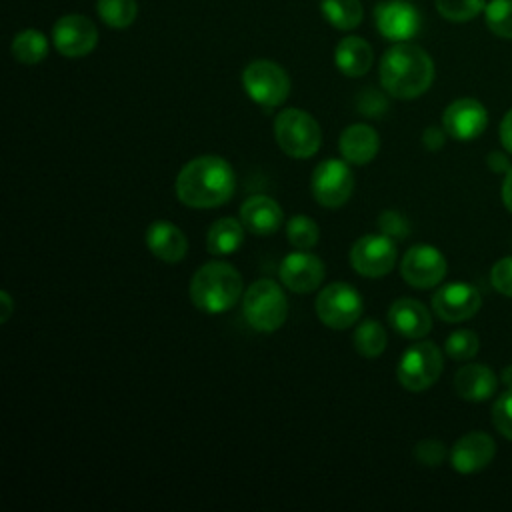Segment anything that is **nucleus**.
I'll use <instances>...</instances> for the list:
<instances>
[{"instance_id":"obj_1","label":"nucleus","mask_w":512,"mask_h":512,"mask_svg":"<svg viewBox=\"0 0 512 512\" xmlns=\"http://www.w3.org/2000/svg\"><path fill=\"white\" fill-rule=\"evenodd\" d=\"M236 176L232 166L214 154L192 158L176 176V196L188 208H216L232 198Z\"/></svg>"},{"instance_id":"obj_2","label":"nucleus","mask_w":512,"mask_h":512,"mask_svg":"<svg viewBox=\"0 0 512 512\" xmlns=\"http://www.w3.org/2000/svg\"><path fill=\"white\" fill-rule=\"evenodd\" d=\"M378 76L384 92L392 98L412 100L432 86L434 62L418 44L396 42L380 58Z\"/></svg>"},{"instance_id":"obj_3","label":"nucleus","mask_w":512,"mask_h":512,"mask_svg":"<svg viewBox=\"0 0 512 512\" xmlns=\"http://www.w3.org/2000/svg\"><path fill=\"white\" fill-rule=\"evenodd\" d=\"M244 284L240 272L224 260L202 264L190 280L192 304L208 314H222L234 308L242 296Z\"/></svg>"},{"instance_id":"obj_4","label":"nucleus","mask_w":512,"mask_h":512,"mask_svg":"<svg viewBox=\"0 0 512 512\" xmlns=\"http://www.w3.org/2000/svg\"><path fill=\"white\" fill-rule=\"evenodd\" d=\"M242 312L254 330L274 332L286 322L288 300L274 280L260 278L246 288L242 296Z\"/></svg>"},{"instance_id":"obj_5","label":"nucleus","mask_w":512,"mask_h":512,"mask_svg":"<svg viewBox=\"0 0 512 512\" xmlns=\"http://www.w3.org/2000/svg\"><path fill=\"white\" fill-rule=\"evenodd\" d=\"M274 136L290 158H310L320 150L322 130L318 122L300 108H286L274 120Z\"/></svg>"},{"instance_id":"obj_6","label":"nucleus","mask_w":512,"mask_h":512,"mask_svg":"<svg viewBox=\"0 0 512 512\" xmlns=\"http://www.w3.org/2000/svg\"><path fill=\"white\" fill-rule=\"evenodd\" d=\"M242 86L252 102L262 108H276L290 94V78L286 70L266 58L252 60L242 70Z\"/></svg>"},{"instance_id":"obj_7","label":"nucleus","mask_w":512,"mask_h":512,"mask_svg":"<svg viewBox=\"0 0 512 512\" xmlns=\"http://www.w3.org/2000/svg\"><path fill=\"white\" fill-rule=\"evenodd\" d=\"M442 352L434 342H416L398 360L396 376L402 388L422 392L436 384L442 374Z\"/></svg>"},{"instance_id":"obj_8","label":"nucleus","mask_w":512,"mask_h":512,"mask_svg":"<svg viewBox=\"0 0 512 512\" xmlns=\"http://www.w3.org/2000/svg\"><path fill=\"white\" fill-rule=\"evenodd\" d=\"M318 320L334 330H346L362 316V296L348 282H332L316 296Z\"/></svg>"},{"instance_id":"obj_9","label":"nucleus","mask_w":512,"mask_h":512,"mask_svg":"<svg viewBox=\"0 0 512 512\" xmlns=\"http://www.w3.org/2000/svg\"><path fill=\"white\" fill-rule=\"evenodd\" d=\"M314 200L324 208L344 206L354 192V174L346 160L326 158L316 164L310 180Z\"/></svg>"},{"instance_id":"obj_10","label":"nucleus","mask_w":512,"mask_h":512,"mask_svg":"<svg viewBox=\"0 0 512 512\" xmlns=\"http://www.w3.org/2000/svg\"><path fill=\"white\" fill-rule=\"evenodd\" d=\"M396 244L386 234L360 236L350 248L352 268L366 278H382L392 272L396 264Z\"/></svg>"},{"instance_id":"obj_11","label":"nucleus","mask_w":512,"mask_h":512,"mask_svg":"<svg viewBox=\"0 0 512 512\" xmlns=\"http://www.w3.org/2000/svg\"><path fill=\"white\" fill-rule=\"evenodd\" d=\"M52 44L66 58L88 56L98 44V28L84 14H64L52 26Z\"/></svg>"},{"instance_id":"obj_12","label":"nucleus","mask_w":512,"mask_h":512,"mask_svg":"<svg viewBox=\"0 0 512 512\" xmlns=\"http://www.w3.org/2000/svg\"><path fill=\"white\" fill-rule=\"evenodd\" d=\"M446 258L444 254L430 244H416L406 250L400 262L402 278L420 290L434 288L446 276Z\"/></svg>"},{"instance_id":"obj_13","label":"nucleus","mask_w":512,"mask_h":512,"mask_svg":"<svg viewBox=\"0 0 512 512\" xmlns=\"http://www.w3.org/2000/svg\"><path fill=\"white\" fill-rule=\"evenodd\" d=\"M374 22L386 40L408 42L420 32L422 14L408 0H384L374 8Z\"/></svg>"},{"instance_id":"obj_14","label":"nucleus","mask_w":512,"mask_h":512,"mask_svg":"<svg viewBox=\"0 0 512 512\" xmlns=\"http://www.w3.org/2000/svg\"><path fill=\"white\" fill-rule=\"evenodd\" d=\"M482 306V296L468 282H450L432 296V310L444 322H462L472 318Z\"/></svg>"},{"instance_id":"obj_15","label":"nucleus","mask_w":512,"mask_h":512,"mask_svg":"<svg viewBox=\"0 0 512 512\" xmlns=\"http://www.w3.org/2000/svg\"><path fill=\"white\" fill-rule=\"evenodd\" d=\"M278 274L282 284L290 292L310 294L322 284L326 276V266L316 254H310L308 250H298L288 254L280 262Z\"/></svg>"},{"instance_id":"obj_16","label":"nucleus","mask_w":512,"mask_h":512,"mask_svg":"<svg viewBox=\"0 0 512 512\" xmlns=\"http://www.w3.org/2000/svg\"><path fill=\"white\" fill-rule=\"evenodd\" d=\"M488 124V112L476 98H458L450 102L442 114V126L448 136L456 140L478 138Z\"/></svg>"},{"instance_id":"obj_17","label":"nucleus","mask_w":512,"mask_h":512,"mask_svg":"<svg viewBox=\"0 0 512 512\" xmlns=\"http://www.w3.org/2000/svg\"><path fill=\"white\" fill-rule=\"evenodd\" d=\"M496 454V444L486 432L474 430L458 438L450 450V464L460 474L484 470Z\"/></svg>"},{"instance_id":"obj_18","label":"nucleus","mask_w":512,"mask_h":512,"mask_svg":"<svg viewBox=\"0 0 512 512\" xmlns=\"http://www.w3.org/2000/svg\"><path fill=\"white\" fill-rule=\"evenodd\" d=\"M240 222L250 234L270 236L282 226L284 212L274 198L264 194H254L244 200L240 208Z\"/></svg>"},{"instance_id":"obj_19","label":"nucleus","mask_w":512,"mask_h":512,"mask_svg":"<svg viewBox=\"0 0 512 512\" xmlns=\"http://www.w3.org/2000/svg\"><path fill=\"white\" fill-rule=\"evenodd\" d=\"M390 326L404 338L418 340L432 330V316L428 308L414 298H398L388 310Z\"/></svg>"},{"instance_id":"obj_20","label":"nucleus","mask_w":512,"mask_h":512,"mask_svg":"<svg viewBox=\"0 0 512 512\" xmlns=\"http://www.w3.org/2000/svg\"><path fill=\"white\" fill-rule=\"evenodd\" d=\"M146 246L162 262L176 264L188 252V240L184 232L170 220H154L146 228Z\"/></svg>"},{"instance_id":"obj_21","label":"nucleus","mask_w":512,"mask_h":512,"mask_svg":"<svg viewBox=\"0 0 512 512\" xmlns=\"http://www.w3.org/2000/svg\"><path fill=\"white\" fill-rule=\"evenodd\" d=\"M498 376L486 364H466L454 374V390L466 402H484L494 396Z\"/></svg>"},{"instance_id":"obj_22","label":"nucleus","mask_w":512,"mask_h":512,"mask_svg":"<svg viewBox=\"0 0 512 512\" xmlns=\"http://www.w3.org/2000/svg\"><path fill=\"white\" fill-rule=\"evenodd\" d=\"M380 148L378 132L368 124H350L340 134V154L348 164L364 166L374 160Z\"/></svg>"},{"instance_id":"obj_23","label":"nucleus","mask_w":512,"mask_h":512,"mask_svg":"<svg viewBox=\"0 0 512 512\" xmlns=\"http://www.w3.org/2000/svg\"><path fill=\"white\" fill-rule=\"evenodd\" d=\"M374 62L372 46L360 36H346L334 48V64L348 78L364 76Z\"/></svg>"},{"instance_id":"obj_24","label":"nucleus","mask_w":512,"mask_h":512,"mask_svg":"<svg viewBox=\"0 0 512 512\" xmlns=\"http://www.w3.org/2000/svg\"><path fill=\"white\" fill-rule=\"evenodd\" d=\"M244 224L236 218H220L206 232V248L212 256H226L236 252L244 242Z\"/></svg>"},{"instance_id":"obj_25","label":"nucleus","mask_w":512,"mask_h":512,"mask_svg":"<svg viewBox=\"0 0 512 512\" xmlns=\"http://www.w3.org/2000/svg\"><path fill=\"white\" fill-rule=\"evenodd\" d=\"M10 52L20 64L34 66L48 56V38L36 28H24L12 38Z\"/></svg>"},{"instance_id":"obj_26","label":"nucleus","mask_w":512,"mask_h":512,"mask_svg":"<svg viewBox=\"0 0 512 512\" xmlns=\"http://www.w3.org/2000/svg\"><path fill=\"white\" fill-rule=\"evenodd\" d=\"M324 20L336 30H354L364 18L360 0H320Z\"/></svg>"},{"instance_id":"obj_27","label":"nucleus","mask_w":512,"mask_h":512,"mask_svg":"<svg viewBox=\"0 0 512 512\" xmlns=\"http://www.w3.org/2000/svg\"><path fill=\"white\" fill-rule=\"evenodd\" d=\"M386 344L388 338L384 326L374 318L364 320L354 332V348L364 358H378L384 352Z\"/></svg>"},{"instance_id":"obj_28","label":"nucleus","mask_w":512,"mask_h":512,"mask_svg":"<svg viewBox=\"0 0 512 512\" xmlns=\"http://www.w3.org/2000/svg\"><path fill=\"white\" fill-rule=\"evenodd\" d=\"M100 20L114 30H124L134 24L138 16L136 0H96Z\"/></svg>"},{"instance_id":"obj_29","label":"nucleus","mask_w":512,"mask_h":512,"mask_svg":"<svg viewBox=\"0 0 512 512\" xmlns=\"http://www.w3.org/2000/svg\"><path fill=\"white\" fill-rule=\"evenodd\" d=\"M286 236H288V242L296 250H310L318 244L320 230H318V224L310 216L296 214L286 224Z\"/></svg>"},{"instance_id":"obj_30","label":"nucleus","mask_w":512,"mask_h":512,"mask_svg":"<svg viewBox=\"0 0 512 512\" xmlns=\"http://www.w3.org/2000/svg\"><path fill=\"white\" fill-rule=\"evenodd\" d=\"M484 22L494 36L512 40V0H490L484 6Z\"/></svg>"},{"instance_id":"obj_31","label":"nucleus","mask_w":512,"mask_h":512,"mask_svg":"<svg viewBox=\"0 0 512 512\" xmlns=\"http://www.w3.org/2000/svg\"><path fill=\"white\" fill-rule=\"evenodd\" d=\"M436 10L450 22H468L484 12L486 0H434Z\"/></svg>"},{"instance_id":"obj_32","label":"nucleus","mask_w":512,"mask_h":512,"mask_svg":"<svg viewBox=\"0 0 512 512\" xmlns=\"http://www.w3.org/2000/svg\"><path fill=\"white\" fill-rule=\"evenodd\" d=\"M480 340L472 330H456L444 342V352L452 360H470L476 356Z\"/></svg>"},{"instance_id":"obj_33","label":"nucleus","mask_w":512,"mask_h":512,"mask_svg":"<svg viewBox=\"0 0 512 512\" xmlns=\"http://www.w3.org/2000/svg\"><path fill=\"white\" fill-rule=\"evenodd\" d=\"M492 422L496 430L512 440V390L504 392L492 406Z\"/></svg>"},{"instance_id":"obj_34","label":"nucleus","mask_w":512,"mask_h":512,"mask_svg":"<svg viewBox=\"0 0 512 512\" xmlns=\"http://www.w3.org/2000/svg\"><path fill=\"white\" fill-rule=\"evenodd\" d=\"M446 456H448V450H446L444 442L434 440V438L420 440V442L414 446V458H416L422 466H440Z\"/></svg>"},{"instance_id":"obj_35","label":"nucleus","mask_w":512,"mask_h":512,"mask_svg":"<svg viewBox=\"0 0 512 512\" xmlns=\"http://www.w3.org/2000/svg\"><path fill=\"white\" fill-rule=\"evenodd\" d=\"M378 228L382 234L390 236L392 240H402L410 234V224L408 220L396 212V210H384L378 216Z\"/></svg>"},{"instance_id":"obj_36","label":"nucleus","mask_w":512,"mask_h":512,"mask_svg":"<svg viewBox=\"0 0 512 512\" xmlns=\"http://www.w3.org/2000/svg\"><path fill=\"white\" fill-rule=\"evenodd\" d=\"M490 284L496 292L512 298V256L500 258L490 272Z\"/></svg>"},{"instance_id":"obj_37","label":"nucleus","mask_w":512,"mask_h":512,"mask_svg":"<svg viewBox=\"0 0 512 512\" xmlns=\"http://www.w3.org/2000/svg\"><path fill=\"white\" fill-rule=\"evenodd\" d=\"M386 108H388V102L378 90L366 88L360 92V96H358L360 114L370 116V118H380L386 112Z\"/></svg>"},{"instance_id":"obj_38","label":"nucleus","mask_w":512,"mask_h":512,"mask_svg":"<svg viewBox=\"0 0 512 512\" xmlns=\"http://www.w3.org/2000/svg\"><path fill=\"white\" fill-rule=\"evenodd\" d=\"M444 140H446V130L444 126L438 128V126H428L422 134V144L426 150H440L444 146Z\"/></svg>"},{"instance_id":"obj_39","label":"nucleus","mask_w":512,"mask_h":512,"mask_svg":"<svg viewBox=\"0 0 512 512\" xmlns=\"http://www.w3.org/2000/svg\"><path fill=\"white\" fill-rule=\"evenodd\" d=\"M498 134H500V142H502L504 150H508L512 154V108L504 114Z\"/></svg>"},{"instance_id":"obj_40","label":"nucleus","mask_w":512,"mask_h":512,"mask_svg":"<svg viewBox=\"0 0 512 512\" xmlns=\"http://www.w3.org/2000/svg\"><path fill=\"white\" fill-rule=\"evenodd\" d=\"M486 162H488V166H490L494 172H508V170H510L506 156L500 154V152H490L488 158H486Z\"/></svg>"},{"instance_id":"obj_41","label":"nucleus","mask_w":512,"mask_h":512,"mask_svg":"<svg viewBox=\"0 0 512 512\" xmlns=\"http://www.w3.org/2000/svg\"><path fill=\"white\" fill-rule=\"evenodd\" d=\"M502 202L512 212V168L506 172L502 182Z\"/></svg>"},{"instance_id":"obj_42","label":"nucleus","mask_w":512,"mask_h":512,"mask_svg":"<svg viewBox=\"0 0 512 512\" xmlns=\"http://www.w3.org/2000/svg\"><path fill=\"white\" fill-rule=\"evenodd\" d=\"M0 306H2V314H0V322H6L8 318H10V314H12V310H14V306H12V298H10V294L6 292V290H2L0 292Z\"/></svg>"},{"instance_id":"obj_43","label":"nucleus","mask_w":512,"mask_h":512,"mask_svg":"<svg viewBox=\"0 0 512 512\" xmlns=\"http://www.w3.org/2000/svg\"><path fill=\"white\" fill-rule=\"evenodd\" d=\"M500 380H502V384H504L508 390H512V364H508L506 368H502Z\"/></svg>"}]
</instances>
